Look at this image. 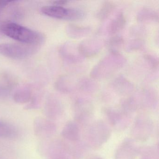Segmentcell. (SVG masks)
Segmentation results:
<instances>
[{
    "label": "cell",
    "mask_w": 159,
    "mask_h": 159,
    "mask_svg": "<svg viewBox=\"0 0 159 159\" xmlns=\"http://www.w3.org/2000/svg\"><path fill=\"white\" fill-rule=\"evenodd\" d=\"M144 44V43L141 40H134L128 44L127 50L130 52L137 51L142 48Z\"/></svg>",
    "instance_id": "19"
},
{
    "label": "cell",
    "mask_w": 159,
    "mask_h": 159,
    "mask_svg": "<svg viewBox=\"0 0 159 159\" xmlns=\"http://www.w3.org/2000/svg\"><path fill=\"white\" fill-rule=\"evenodd\" d=\"M144 57L151 68L152 70H156L158 68L159 61L158 58L155 56L150 54H146L144 56Z\"/></svg>",
    "instance_id": "18"
},
{
    "label": "cell",
    "mask_w": 159,
    "mask_h": 159,
    "mask_svg": "<svg viewBox=\"0 0 159 159\" xmlns=\"http://www.w3.org/2000/svg\"></svg>",
    "instance_id": "22"
},
{
    "label": "cell",
    "mask_w": 159,
    "mask_h": 159,
    "mask_svg": "<svg viewBox=\"0 0 159 159\" xmlns=\"http://www.w3.org/2000/svg\"><path fill=\"white\" fill-rule=\"evenodd\" d=\"M136 150L131 142H125L119 149L116 159H134Z\"/></svg>",
    "instance_id": "14"
},
{
    "label": "cell",
    "mask_w": 159,
    "mask_h": 159,
    "mask_svg": "<svg viewBox=\"0 0 159 159\" xmlns=\"http://www.w3.org/2000/svg\"><path fill=\"white\" fill-rule=\"evenodd\" d=\"M12 2V1H0V10L5 8L10 2Z\"/></svg>",
    "instance_id": "21"
},
{
    "label": "cell",
    "mask_w": 159,
    "mask_h": 159,
    "mask_svg": "<svg viewBox=\"0 0 159 159\" xmlns=\"http://www.w3.org/2000/svg\"><path fill=\"white\" fill-rule=\"evenodd\" d=\"M125 60L119 52H111L95 66L91 71V76L95 79L107 78L124 66Z\"/></svg>",
    "instance_id": "2"
},
{
    "label": "cell",
    "mask_w": 159,
    "mask_h": 159,
    "mask_svg": "<svg viewBox=\"0 0 159 159\" xmlns=\"http://www.w3.org/2000/svg\"><path fill=\"white\" fill-rule=\"evenodd\" d=\"M113 88L121 94H127L134 89V85L122 76H119L112 82Z\"/></svg>",
    "instance_id": "9"
},
{
    "label": "cell",
    "mask_w": 159,
    "mask_h": 159,
    "mask_svg": "<svg viewBox=\"0 0 159 159\" xmlns=\"http://www.w3.org/2000/svg\"><path fill=\"white\" fill-rule=\"evenodd\" d=\"M62 134L65 138L71 141H77L80 139V136L79 126L72 122H69L65 125Z\"/></svg>",
    "instance_id": "11"
},
{
    "label": "cell",
    "mask_w": 159,
    "mask_h": 159,
    "mask_svg": "<svg viewBox=\"0 0 159 159\" xmlns=\"http://www.w3.org/2000/svg\"><path fill=\"white\" fill-rule=\"evenodd\" d=\"M13 133V129L10 125L0 122V137H8Z\"/></svg>",
    "instance_id": "17"
},
{
    "label": "cell",
    "mask_w": 159,
    "mask_h": 159,
    "mask_svg": "<svg viewBox=\"0 0 159 159\" xmlns=\"http://www.w3.org/2000/svg\"><path fill=\"white\" fill-rule=\"evenodd\" d=\"M2 31L7 37L24 44L39 46L45 41L43 34L16 23L5 24Z\"/></svg>",
    "instance_id": "1"
},
{
    "label": "cell",
    "mask_w": 159,
    "mask_h": 159,
    "mask_svg": "<svg viewBox=\"0 0 159 159\" xmlns=\"http://www.w3.org/2000/svg\"><path fill=\"white\" fill-rule=\"evenodd\" d=\"M89 27H84L78 25H69L66 28V32L69 37L73 39H80L88 35L91 32Z\"/></svg>",
    "instance_id": "13"
},
{
    "label": "cell",
    "mask_w": 159,
    "mask_h": 159,
    "mask_svg": "<svg viewBox=\"0 0 159 159\" xmlns=\"http://www.w3.org/2000/svg\"><path fill=\"white\" fill-rule=\"evenodd\" d=\"M159 16V13L155 10L144 7L138 13L137 20L139 22H158Z\"/></svg>",
    "instance_id": "8"
},
{
    "label": "cell",
    "mask_w": 159,
    "mask_h": 159,
    "mask_svg": "<svg viewBox=\"0 0 159 159\" xmlns=\"http://www.w3.org/2000/svg\"><path fill=\"white\" fill-rule=\"evenodd\" d=\"M38 46L16 43L0 44V54L12 59H21L33 55L38 51Z\"/></svg>",
    "instance_id": "3"
},
{
    "label": "cell",
    "mask_w": 159,
    "mask_h": 159,
    "mask_svg": "<svg viewBox=\"0 0 159 159\" xmlns=\"http://www.w3.org/2000/svg\"><path fill=\"white\" fill-rule=\"evenodd\" d=\"M126 25V19L122 12L119 13L111 21L107 27V32L110 35H114L124 29Z\"/></svg>",
    "instance_id": "7"
},
{
    "label": "cell",
    "mask_w": 159,
    "mask_h": 159,
    "mask_svg": "<svg viewBox=\"0 0 159 159\" xmlns=\"http://www.w3.org/2000/svg\"><path fill=\"white\" fill-rule=\"evenodd\" d=\"M67 2V1L65 0H58V1H55L53 2V5L55 6H61L62 5H65Z\"/></svg>",
    "instance_id": "20"
},
{
    "label": "cell",
    "mask_w": 159,
    "mask_h": 159,
    "mask_svg": "<svg viewBox=\"0 0 159 159\" xmlns=\"http://www.w3.org/2000/svg\"><path fill=\"white\" fill-rule=\"evenodd\" d=\"M78 49L83 57H92L100 51V45L97 41L88 40L80 43Z\"/></svg>",
    "instance_id": "6"
},
{
    "label": "cell",
    "mask_w": 159,
    "mask_h": 159,
    "mask_svg": "<svg viewBox=\"0 0 159 159\" xmlns=\"http://www.w3.org/2000/svg\"><path fill=\"white\" fill-rule=\"evenodd\" d=\"M90 129L88 139L90 144L94 147H99L106 142L110 134L107 126L101 122L95 124Z\"/></svg>",
    "instance_id": "4"
},
{
    "label": "cell",
    "mask_w": 159,
    "mask_h": 159,
    "mask_svg": "<svg viewBox=\"0 0 159 159\" xmlns=\"http://www.w3.org/2000/svg\"><path fill=\"white\" fill-rule=\"evenodd\" d=\"M125 40L122 37L115 36L108 40L107 46L110 52H119V51L123 47Z\"/></svg>",
    "instance_id": "16"
},
{
    "label": "cell",
    "mask_w": 159,
    "mask_h": 159,
    "mask_svg": "<svg viewBox=\"0 0 159 159\" xmlns=\"http://www.w3.org/2000/svg\"><path fill=\"white\" fill-rule=\"evenodd\" d=\"M66 47H64L63 54L64 57L68 62L71 63H77L81 62L83 57L81 55L79 51L78 47L75 48L73 44H67Z\"/></svg>",
    "instance_id": "10"
},
{
    "label": "cell",
    "mask_w": 159,
    "mask_h": 159,
    "mask_svg": "<svg viewBox=\"0 0 159 159\" xmlns=\"http://www.w3.org/2000/svg\"><path fill=\"white\" fill-rule=\"evenodd\" d=\"M43 14L52 18L68 20L69 9L65 8L62 6H46L43 7L41 10Z\"/></svg>",
    "instance_id": "5"
},
{
    "label": "cell",
    "mask_w": 159,
    "mask_h": 159,
    "mask_svg": "<svg viewBox=\"0 0 159 159\" xmlns=\"http://www.w3.org/2000/svg\"><path fill=\"white\" fill-rule=\"evenodd\" d=\"M76 114L77 117L81 120L89 117L92 113V106L87 100L80 99L78 100L75 104Z\"/></svg>",
    "instance_id": "12"
},
{
    "label": "cell",
    "mask_w": 159,
    "mask_h": 159,
    "mask_svg": "<svg viewBox=\"0 0 159 159\" xmlns=\"http://www.w3.org/2000/svg\"><path fill=\"white\" fill-rule=\"evenodd\" d=\"M115 9L114 2L110 1L104 2L97 11L96 17L100 21H105L109 18Z\"/></svg>",
    "instance_id": "15"
}]
</instances>
